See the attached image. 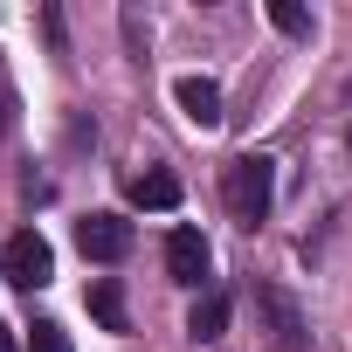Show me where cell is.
<instances>
[{
  "mask_svg": "<svg viewBox=\"0 0 352 352\" xmlns=\"http://www.w3.org/2000/svg\"><path fill=\"white\" fill-rule=\"evenodd\" d=\"M221 201H228V214H235L242 228H256V221L270 214V201H276V166H270L263 152H235V159L221 166Z\"/></svg>",
  "mask_w": 352,
  "mask_h": 352,
  "instance_id": "obj_1",
  "label": "cell"
},
{
  "mask_svg": "<svg viewBox=\"0 0 352 352\" xmlns=\"http://www.w3.org/2000/svg\"><path fill=\"white\" fill-rule=\"evenodd\" d=\"M256 324L270 331V345H276V352H311V318L297 311V297H290V290L256 283Z\"/></svg>",
  "mask_w": 352,
  "mask_h": 352,
  "instance_id": "obj_2",
  "label": "cell"
},
{
  "mask_svg": "<svg viewBox=\"0 0 352 352\" xmlns=\"http://www.w3.org/2000/svg\"><path fill=\"white\" fill-rule=\"evenodd\" d=\"M0 270H8V283H21V290H42L56 276V249L35 228H21V235H8V249H0Z\"/></svg>",
  "mask_w": 352,
  "mask_h": 352,
  "instance_id": "obj_3",
  "label": "cell"
},
{
  "mask_svg": "<svg viewBox=\"0 0 352 352\" xmlns=\"http://www.w3.org/2000/svg\"><path fill=\"white\" fill-rule=\"evenodd\" d=\"M76 249H83L90 263H124V256H131V221L90 214V221H76Z\"/></svg>",
  "mask_w": 352,
  "mask_h": 352,
  "instance_id": "obj_4",
  "label": "cell"
},
{
  "mask_svg": "<svg viewBox=\"0 0 352 352\" xmlns=\"http://www.w3.org/2000/svg\"><path fill=\"white\" fill-rule=\"evenodd\" d=\"M166 270H173V283H187V290L208 283V242H201V228H173L166 235Z\"/></svg>",
  "mask_w": 352,
  "mask_h": 352,
  "instance_id": "obj_5",
  "label": "cell"
},
{
  "mask_svg": "<svg viewBox=\"0 0 352 352\" xmlns=\"http://www.w3.org/2000/svg\"><path fill=\"white\" fill-rule=\"evenodd\" d=\"M173 97H180V111H187L194 124H221V90H214L208 76H180Z\"/></svg>",
  "mask_w": 352,
  "mask_h": 352,
  "instance_id": "obj_6",
  "label": "cell"
},
{
  "mask_svg": "<svg viewBox=\"0 0 352 352\" xmlns=\"http://www.w3.org/2000/svg\"><path fill=\"white\" fill-rule=\"evenodd\" d=\"M131 201H138V208H159V214H166V208H180V180H173L166 166H152V173H138V180H131Z\"/></svg>",
  "mask_w": 352,
  "mask_h": 352,
  "instance_id": "obj_7",
  "label": "cell"
},
{
  "mask_svg": "<svg viewBox=\"0 0 352 352\" xmlns=\"http://www.w3.org/2000/svg\"><path fill=\"white\" fill-rule=\"evenodd\" d=\"M187 331H194V338H221V331H228V297H221V290H208V297L194 304Z\"/></svg>",
  "mask_w": 352,
  "mask_h": 352,
  "instance_id": "obj_8",
  "label": "cell"
},
{
  "mask_svg": "<svg viewBox=\"0 0 352 352\" xmlns=\"http://www.w3.org/2000/svg\"><path fill=\"white\" fill-rule=\"evenodd\" d=\"M90 311H97L104 331H124V297H118V283H97V290H90Z\"/></svg>",
  "mask_w": 352,
  "mask_h": 352,
  "instance_id": "obj_9",
  "label": "cell"
},
{
  "mask_svg": "<svg viewBox=\"0 0 352 352\" xmlns=\"http://www.w3.org/2000/svg\"><path fill=\"white\" fill-rule=\"evenodd\" d=\"M28 352H69V331H63L56 318H35V324H28Z\"/></svg>",
  "mask_w": 352,
  "mask_h": 352,
  "instance_id": "obj_10",
  "label": "cell"
},
{
  "mask_svg": "<svg viewBox=\"0 0 352 352\" xmlns=\"http://www.w3.org/2000/svg\"><path fill=\"white\" fill-rule=\"evenodd\" d=\"M270 21H276L283 35H311V14L297 8V0H270Z\"/></svg>",
  "mask_w": 352,
  "mask_h": 352,
  "instance_id": "obj_11",
  "label": "cell"
},
{
  "mask_svg": "<svg viewBox=\"0 0 352 352\" xmlns=\"http://www.w3.org/2000/svg\"><path fill=\"white\" fill-rule=\"evenodd\" d=\"M14 124V83H8V56H0V138H8Z\"/></svg>",
  "mask_w": 352,
  "mask_h": 352,
  "instance_id": "obj_12",
  "label": "cell"
},
{
  "mask_svg": "<svg viewBox=\"0 0 352 352\" xmlns=\"http://www.w3.org/2000/svg\"><path fill=\"white\" fill-rule=\"evenodd\" d=\"M0 352H14V345H8V331H0Z\"/></svg>",
  "mask_w": 352,
  "mask_h": 352,
  "instance_id": "obj_13",
  "label": "cell"
}]
</instances>
